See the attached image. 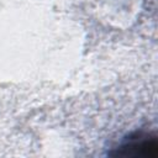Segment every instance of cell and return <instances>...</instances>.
Wrapping results in <instances>:
<instances>
[{
  "label": "cell",
  "instance_id": "6da1fadb",
  "mask_svg": "<svg viewBox=\"0 0 158 158\" xmlns=\"http://www.w3.org/2000/svg\"><path fill=\"white\" fill-rule=\"evenodd\" d=\"M117 156L132 157H156L157 156V139L154 136H141L131 138L127 143L120 147L116 152Z\"/></svg>",
  "mask_w": 158,
  "mask_h": 158
}]
</instances>
